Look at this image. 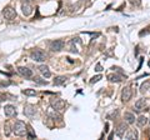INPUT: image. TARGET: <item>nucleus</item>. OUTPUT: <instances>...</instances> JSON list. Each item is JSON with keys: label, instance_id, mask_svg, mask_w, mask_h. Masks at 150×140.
Instances as JSON below:
<instances>
[{"label": "nucleus", "instance_id": "f257e3e1", "mask_svg": "<svg viewBox=\"0 0 150 140\" xmlns=\"http://www.w3.org/2000/svg\"><path fill=\"white\" fill-rule=\"evenodd\" d=\"M13 132L15 135H18V136H24V135L26 134L28 132V129H26V125L24 121H21V120H18L15 124H14V127H13Z\"/></svg>", "mask_w": 150, "mask_h": 140}, {"label": "nucleus", "instance_id": "f03ea898", "mask_svg": "<svg viewBox=\"0 0 150 140\" xmlns=\"http://www.w3.org/2000/svg\"><path fill=\"white\" fill-rule=\"evenodd\" d=\"M50 105H51V108H53L54 110H56V111H63L65 109V106H67L65 101L63 99H59V98H54V99H51L50 100Z\"/></svg>", "mask_w": 150, "mask_h": 140}, {"label": "nucleus", "instance_id": "7ed1b4c3", "mask_svg": "<svg viewBox=\"0 0 150 140\" xmlns=\"http://www.w3.org/2000/svg\"><path fill=\"white\" fill-rule=\"evenodd\" d=\"M3 16H4V19H6V20H9V21L14 20V19L16 18V11H15V9L11 8V6H6V8L3 10Z\"/></svg>", "mask_w": 150, "mask_h": 140}, {"label": "nucleus", "instance_id": "20e7f679", "mask_svg": "<svg viewBox=\"0 0 150 140\" xmlns=\"http://www.w3.org/2000/svg\"><path fill=\"white\" fill-rule=\"evenodd\" d=\"M31 59L34 60V62H38V63H41V62H45L46 59V54L44 53L43 50L40 49H36L31 53Z\"/></svg>", "mask_w": 150, "mask_h": 140}, {"label": "nucleus", "instance_id": "39448f33", "mask_svg": "<svg viewBox=\"0 0 150 140\" xmlns=\"http://www.w3.org/2000/svg\"><path fill=\"white\" fill-rule=\"evenodd\" d=\"M146 108V100L145 99H139L134 105V111L135 113H142L143 110H145Z\"/></svg>", "mask_w": 150, "mask_h": 140}, {"label": "nucleus", "instance_id": "423d86ee", "mask_svg": "<svg viewBox=\"0 0 150 140\" xmlns=\"http://www.w3.org/2000/svg\"><path fill=\"white\" fill-rule=\"evenodd\" d=\"M64 48V40H54L50 44V49L53 51H60Z\"/></svg>", "mask_w": 150, "mask_h": 140}, {"label": "nucleus", "instance_id": "0eeeda50", "mask_svg": "<svg viewBox=\"0 0 150 140\" xmlns=\"http://www.w3.org/2000/svg\"><path fill=\"white\" fill-rule=\"evenodd\" d=\"M18 71H19V74H20L21 76H24V78H31L33 76V71L26 66H19Z\"/></svg>", "mask_w": 150, "mask_h": 140}, {"label": "nucleus", "instance_id": "6e6552de", "mask_svg": "<svg viewBox=\"0 0 150 140\" xmlns=\"http://www.w3.org/2000/svg\"><path fill=\"white\" fill-rule=\"evenodd\" d=\"M131 95H133V93H131V89L129 86H126L123 89V91H121V99H123V101H128L130 100Z\"/></svg>", "mask_w": 150, "mask_h": 140}, {"label": "nucleus", "instance_id": "1a4fd4ad", "mask_svg": "<svg viewBox=\"0 0 150 140\" xmlns=\"http://www.w3.org/2000/svg\"><path fill=\"white\" fill-rule=\"evenodd\" d=\"M24 114L28 116V118H33L36 114V110L33 105H25L24 106Z\"/></svg>", "mask_w": 150, "mask_h": 140}, {"label": "nucleus", "instance_id": "9d476101", "mask_svg": "<svg viewBox=\"0 0 150 140\" xmlns=\"http://www.w3.org/2000/svg\"><path fill=\"white\" fill-rule=\"evenodd\" d=\"M4 113H5V115L8 116V118H11V116L16 115V110L13 105H6L5 108H4Z\"/></svg>", "mask_w": 150, "mask_h": 140}, {"label": "nucleus", "instance_id": "9b49d317", "mask_svg": "<svg viewBox=\"0 0 150 140\" xmlns=\"http://www.w3.org/2000/svg\"><path fill=\"white\" fill-rule=\"evenodd\" d=\"M21 11H23V14H24L25 16H29L30 14L33 13V6L30 5L29 3H23V5H21Z\"/></svg>", "mask_w": 150, "mask_h": 140}, {"label": "nucleus", "instance_id": "f8f14e48", "mask_svg": "<svg viewBox=\"0 0 150 140\" xmlns=\"http://www.w3.org/2000/svg\"><path fill=\"white\" fill-rule=\"evenodd\" d=\"M126 132H128V125L123 123V124H120V125H119L118 129H116V135H118L119 138H123Z\"/></svg>", "mask_w": 150, "mask_h": 140}, {"label": "nucleus", "instance_id": "ddd939ff", "mask_svg": "<svg viewBox=\"0 0 150 140\" xmlns=\"http://www.w3.org/2000/svg\"><path fill=\"white\" fill-rule=\"evenodd\" d=\"M39 71L41 73V75H43L44 78H50L51 76V73H50V70H49V68L46 66V65H40Z\"/></svg>", "mask_w": 150, "mask_h": 140}, {"label": "nucleus", "instance_id": "4468645a", "mask_svg": "<svg viewBox=\"0 0 150 140\" xmlns=\"http://www.w3.org/2000/svg\"><path fill=\"white\" fill-rule=\"evenodd\" d=\"M124 138L126 139V140H133V139H138V132L137 130H130L129 133H125V135H124Z\"/></svg>", "mask_w": 150, "mask_h": 140}, {"label": "nucleus", "instance_id": "2eb2a0df", "mask_svg": "<svg viewBox=\"0 0 150 140\" xmlns=\"http://www.w3.org/2000/svg\"><path fill=\"white\" fill-rule=\"evenodd\" d=\"M124 119L128 124H134L135 123V116L133 113H125L124 114Z\"/></svg>", "mask_w": 150, "mask_h": 140}, {"label": "nucleus", "instance_id": "dca6fc26", "mask_svg": "<svg viewBox=\"0 0 150 140\" xmlns=\"http://www.w3.org/2000/svg\"><path fill=\"white\" fill-rule=\"evenodd\" d=\"M108 79L111 81V83H120L123 79H121L120 75H116V74H110L109 76H108Z\"/></svg>", "mask_w": 150, "mask_h": 140}, {"label": "nucleus", "instance_id": "f3484780", "mask_svg": "<svg viewBox=\"0 0 150 140\" xmlns=\"http://www.w3.org/2000/svg\"><path fill=\"white\" fill-rule=\"evenodd\" d=\"M48 115L50 116L51 119H54V120H59V119H60V115L56 114V110H54L53 108L48 110Z\"/></svg>", "mask_w": 150, "mask_h": 140}, {"label": "nucleus", "instance_id": "a211bd4d", "mask_svg": "<svg viewBox=\"0 0 150 140\" xmlns=\"http://www.w3.org/2000/svg\"><path fill=\"white\" fill-rule=\"evenodd\" d=\"M148 123V118L146 116H144V115H142V116H139L138 118V125L139 127H145V124Z\"/></svg>", "mask_w": 150, "mask_h": 140}, {"label": "nucleus", "instance_id": "6ab92c4d", "mask_svg": "<svg viewBox=\"0 0 150 140\" xmlns=\"http://www.w3.org/2000/svg\"><path fill=\"white\" fill-rule=\"evenodd\" d=\"M65 80H67L65 76H58L56 79H54V85H62V84L65 83Z\"/></svg>", "mask_w": 150, "mask_h": 140}, {"label": "nucleus", "instance_id": "aec40b11", "mask_svg": "<svg viewBox=\"0 0 150 140\" xmlns=\"http://www.w3.org/2000/svg\"><path fill=\"white\" fill-rule=\"evenodd\" d=\"M23 94L28 95V96H35L36 95V91L34 89H25V90H23Z\"/></svg>", "mask_w": 150, "mask_h": 140}, {"label": "nucleus", "instance_id": "412c9836", "mask_svg": "<svg viewBox=\"0 0 150 140\" xmlns=\"http://www.w3.org/2000/svg\"><path fill=\"white\" fill-rule=\"evenodd\" d=\"M149 88H150V81H146V83H144L143 85H142V88H140V91H142L143 94H144V93Z\"/></svg>", "mask_w": 150, "mask_h": 140}, {"label": "nucleus", "instance_id": "4be33fe9", "mask_svg": "<svg viewBox=\"0 0 150 140\" xmlns=\"http://www.w3.org/2000/svg\"><path fill=\"white\" fill-rule=\"evenodd\" d=\"M129 1L134 6H140V4H142V0H129Z\"/></svg>", "mask_w": 150, "mask_h": 140}, {"label": "nucleus", "instance_id": "5701e85b", "mask_svg": "<svg viewBox=\"0 0 150 140\" xmlns=\"http://www.w3.org/2000/svg\"><path fill=\"white\" fill-rule=\"evenodd\" d=\"M101 79V75H96V76H94L91 80H90V84H95V83H98Z\"/></svg>", "mask_w": 150, "mask_h": 140}, {"label": "nucleus", "instance_id": "b1692460", "mask_svg": "<svg viewBox=\"0 0 150 140\" xmlns=\"http://www.w3.org/2000/svg\"><path fill=\"white\" fill-rule=\"evenodd\" d=\"M69 50L71 51V53H78L76 46H74V43H71V41H70V48H69Z\"/></svg>", "mask_w": 150, "mask_h": 140}, {"label": "nucleus", "instance_id": "393cba45", "mask_svg": "<svg viewBox=\"0 0 150 140\" xmlns=\"http://www.w3.org/2000/svg\"><path fill=\"white\" fill-rule=\"evenodd\" d=\"M9 95L8 94H3V93H1V94H0V101H4V100H8L6 99V98H8Z\"/></svg>", "mask_w": 150, "mask_h": 140}, {"label": "nucleus", "instance_id": "a878e982", "mask_svg": "<svg viewBox=\"0 0 150 140\" xmlns=\"http://www.w3.org/2000/svg\"><path fill=\"white\" fill-rule=\"evenodd\" d=\"M146 29H148V30H143L142 33H140V35L143 36L144 34H145V35H146V34H149V33H150V28H146Z\"/></svg>", "mask_w": 150, "mask_h": 140}, {"label": "nucleus", "instance_id": "bb28decb", "mask_svg": "<svg viewBox=\"0 0 150 140\" xmlns=\"http://www.w3.org/2000/svg\"><path fill=\"white\" fill-rule=\"evenodd\" d=\"M95 70H96V71H101V70H103L101 65H100V64H98V65H96V68H95Z\"/></svg>", "mask_w": 150, "mask_h": 140}, {"label": "nucleus", "instance_id": "cd10ccee", "mask_svg": "<svg viewBox=\"0 0 150 140\" xmlns=\"http://www.w3.org/2000/svg\"><path fill=\"white\" fill-rule=\"evenodd\" d=\"M8 85H9V83H8V81H6V83H5V81H3L1 84H0V86H1V88H4V86H8Z\"/></svg>", "mask_w": 150, "mask_h": 140}, {"label": "nucleus", "instance_id": "c85d7f7f", "mask_svg": "<svg viewBox=\"0 0 150 140\" xmlns=\"http://www.w3.org/2000/svg\"><path fill=\"white\" fill-rule=\"evenodd\" d=\"M29 138H34V133H33L31 129H29Z\"/></svg>", "mask_w": 150, "mask_h": 140}, {"label": "nucleus", "instance_id": "c756f323", "mask_svg": "<svg viewBox=\"0 0 150 140\" xmlns=\"http://www.w3.org/2000/svg\"><path fill=\"white\" fill-rule=\"evenodd\" d=\"M81 1H83V3H89L90 0H81Z\"/></svg>", "mask_w": 150, "mask_h": 140}, {"label": "nucleus", "instance_id": "7c9ffc66", "mask_svg": "<svg viewBox=\"0 0 150 140\" xmlns=\"http://www.w3.org/2000/svg\"><path fill=\"white\" fill-rule=\"evenodd\" d=\"M149 66H150V62H149Z\"/></svg>", "mask_w": 150, "mask_h": 140}, {"label": "nucleus", "instance_id": "2f4dec72", "mask_svg": "<svg viewBox=\"0 0 150 140\" xmlns=\"http://www.w3.org/2000/svg\"><path fill=\"white\" fill-rule=\"evenodd\" d=\"M29 1H33V0H29Z\"/></svg>", "mask_w": 150, "mask_h": 140}, {"label": "nucleus", "instance_id": "473e14b6", "mask_svg": "<svg viewBox=\"0 0 150 140\" xmlns=\"http://www.w3.org/2000/svg\"><path fill=\"white\" fill-rule=\"evenodd\" d=\"M149 121H150V120H149Z\"/></svg>", "mask_w": 150, "mask_h": 140}]
</instances>
